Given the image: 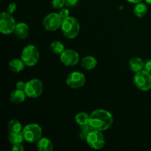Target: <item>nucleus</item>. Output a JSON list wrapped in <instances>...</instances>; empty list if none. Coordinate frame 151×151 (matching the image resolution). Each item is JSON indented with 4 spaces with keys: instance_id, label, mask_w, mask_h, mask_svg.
Masks as SVG:
<instances>
[{
    "instance_id": "obj_8",
    "label": "nucleus",
    "mask_w": 151,
    "mask_h": 151,
    "mask_svg": "<svg viewBox=\"0 0 151 151\" xmlns=\"http://www.w3.org/2000/svg\"><path fill=\"white\" fill-rule=\"evenodd\" d=\"M44 91V84L38 79H32L26 83L24 91L27 97L37 98L42 94Z\"/></svg>"
},
{
    "instance_id": "obj_30",
    "label": "nucleus",
    "mask_w": 151,
    "mask_h": 151,
    "mask_svg": "<svg viewBox=\"0 0 151 151\" xmlns=\"http://www.w3.org/2000/svg\"><path fill=\"white\" fill-rule=\"evenodd\" d=\"M144 69L147 71V72L151 73V59H149V60H146V62L145 63Z\"/></svg>"
},
{
    "instance_id": "obj_18",
    "label": "nucleus",
    "mask_w": 151,
    "mask_h": 151,
    "mask_svg": "<svg viewBox=\"0 0 151 151\" xmlns=\"http://www.w3.org/2000/svg\"><path fill=\"white\" fill-rule=\"evenodd\" d=\"M8 140L13 145L22 143V142L24 140L23 132H9Z\"/></svg>"
},
{
    "instance_id": "obj_13",
    "label": "nucleus",
    "mask_w": 151,
    "mask_h": 151,
    "mask_svg": "<svg viewBox=\"0 0 151 151\" xmlns=\"http://www.w3.org/2000/svg\"><path fill=\"white\" fill-rule=\"evenodd\" d=\"M36 147L40 151H52L54 149V145L50 139L41 137L37 141Z\"/></svg>"
},
{
    "instance_id": "obj_11",
    "label": "nucleus",
    "mask_w": 151,
    "mask_h": 151,
    "mask_svg": "<svg viewBox=\"0 0 151 151\" xmlns=\"http://www.w3.org/2000/svg\"><path fill=\"white\" fill-rule=\"evenodd\" d=\"M60 60L63 65L67 66H73L78 64L80 60L79 54L73 50H65L60 55Z\"/></svg>"
},
{
    "instance_id": "obj_17",
    "label": "nucleus",
    "mask_w": 151,
    "mask_h": 151,
    "mask_svg": "<svg viewBox=\"0 0 151 151\" xmlns=\"http://www.w3.org/2000/svg\"><path fill=\"white\" fill-rule=\"evenodd\" d=\"M97 64V59L91 55L85 56L81 60V66L86 70H92Z\"/></svg>"
},
{
    "instance_id": "obj_1",
    "label": "nucleus",
    "mask_w": 151,
    "mask_h": 151,
    "mask_svg": "<svg viewBox=\"0 0 151 151\" xmlns=\"http://www.w3.org/2000/svg\"><path fill=\"white\" fill-rule=\"evenodd\" d=\"M113 122L114 117L111 114L104 109H97L89 115L88 123L97 131H103L109 129Z\"/></svg>"
},
{
    "instance_id": "obj_19",
    "label": "nucleus",
    "mask_w": 151,
    "mask_h": 151,
    "mask_svg": "<svg viewBox=\"0 0 151 151\" xmlns=\"http://www.w3.org/2000/svg\"><path fill=\"white\" fill-rule=\"evenodd\" d=\"M147 13V7L145 4L141 2H139L136 4L135 7L134 8V14L137 17L142 18L146 15Z\"/></svg>"
},
{
    "instance_id": "obj_23",
    "label": "nucleus",
    "mask_w": 151,
    "mask_h": 151,
    "mask_svg": "<svg viewBox=\"0 0 151 151\" xmlns=\"http://www.w3.org/2000/svg\"><path fill=\"white\" fill-rule=\"evenodd\" d=\"M92 130H94V128L91 127V125L89 123L86 124V125H81V128H80L79 131V137L81 140H83L86 141V137H88V134L91 132Z\"/></svg>"
},
{
    "instance_id": "obj_3",
    "label": "nucleus",
    "mask_w": 151,
    "mask_h": 151,
    "mask_svg": "<svg viewBox=\"0 0 151 151\" xmlns=\"http://www.w3.org/2000/svg\"><path fill=\"white\" fill-rule=\"evenodd\" d=\"M39 51L32 44H29L23 49L21 54V58L25 65L27 66H33L39 60Z\"/></svg>"
},
{
    "instance_id": "obj_5",
    "label": "nucleus",
    "mask_w": 151,
    "mask_h": 151,
    "mask_svg": "<svg viewBox=\"0 0 151 151\" xmlns=\"http://www.w3.org/2000/svg\"><path fill=\"white\" fill-rule=\"evenodd\" d=\"M24 140L27 142H37L42 136V128L38 124L32 123L27 125L22 131Z\"/></svg>"
},
{
    "instance_id": "obj_24",
    "label": "nucleus",
    "mask_w": 151,
    "mask_h": 151,
    "mask_svg": "<svg viewBox=\"0 0 151 151\" xmlns=\"http://www.w3.org/2000/svg\"><path fill=\"white\" fill-rule=\"evenodd\" d=\"M52 5L55 9L60 10L65 5V0H52Z\"/></svg>"
},
{
    "instance_id": "obj_20",
    "label": "nucleus",
    "mask_w": 151,
    "mask_h": 151,
    "mask_svg": "<svg viewBox=\"0 0 151 151\" xmlns=\"http://www.w3.org/2000/svg\"><path fill=\"white\" fill-rule=\"evenodd\" d=\"M50 49L52 52L56 55H61L65 50L64 45L63 43L59 41H54L50 44Z\"/></svg>"
},
{
    "instance_id": "obj_6",
    "label": "nucleus",
    "mask_w": 151,
    "mask_h": 151,
    "mask_svg": "<svg viewBox=\"0 0 151 151\" xmlns=\"http://www.w3.org/2000/svg\"><path fill=\"white\" fill-rule=\"evenodd\" d=\"M16 26V21L13 16L7 12H1L0 15V32L4 35H10L14 32Z\"/></svg>"
},
{
    "instance_id": "obj_7",
    "label": "nucleus",
    "mask_w": 151,
    "mask_h": 151,
    "mask_svg": "<svg viewBox=\"0 0 151 151\" xmlns=\"http://www.w3.org/2000/svg\"><path fill=\"white\" fill-rule=\"evenodd\" d=\"M101 132L102 131L94 129L88 134L86 142L91 148L94 150H100L104 147L106 140H105L104 135Z\"/></svg>"
},
{
    "instance_id": "obj_21",
    "label": "nucleus",
    "mask_w": 151,
    "mask_h": 151,
    "mask_svg": "<svg viewBox=\"0 0 151 151\" xmlns=\"http://www.w3.org/2000/svg\"><path fill=\"white\" fill-rule=\"evenodd\" d=\"M75 122L77 124L81 126V125H86L88 124V121H89V115L88 114L85 113V112H80V113L77 114L75 116Z\"/></svg>"
},
{
    "instance_id": "obj_2",
    "label": "nucleus",
    "mask_w": 151,
    "mask_h": 151,
    "mask_svg": "<svg viewBox=\"0 0 151 151\" xmlns=\"http://www.w3.org/2000/svg\"><path fill=\"white\" fill-rule=\"evenodd\" d=\"M61 30L63 35L69 39L76 38L80 32V24L78 21L72 16L63 19Z\"/></svg>"
},
{
    "instance_id": "obj_22",
    "label": "nucleus",
    "mask_w": 151,
    "mask_h": 151,
    "mask_svg": "<svg viewBox=\"0 0 151 151\" xmlns=\"http://www.w3.org/2000/svg\"><path fill=\"white\" fill-rule=\"evenodd\" d=\"M7 128H8L9 132H21L23 131L22 124L19 120H16V119L10 120L7 125Z\"/></svg>"
},
{
    "instance_id": "obj_27",
    "label": "nucleus",
    "mask_w": 151,
    "mask_h": 151,
    "mask_svg": "<svg viewBox=\"0 0 151 151\" xmlns=\"http://www.w3.org/2000/svg\"><path fill=\"white\" fill-rule=\"evenodd\" d=\"M16 10V4L15 2H12L9 4V6L7 8V13H10V14H13Z\"/></svg>"
},
{
    "instance_id": "obj_16",
    "label": "nucleus",
    "mask_w": 151,
    "mask_h": 151,
    "mask_svg": "<svg viewBox=\"0 0 151 151\" xmlns=\"http://www.w3.org/2000/svg\"><path fill=\"white\" fill-rule=\"evenodd\" d=\"M25 66L26 65L24 63L23 60H22V58L13 59V60H11L9 62L8 64L10 70L15 72V73H19V72H21L22 71H23L24 69Z\"/></svg>"
},
{
    "instance_id": "obj_29",
    "label": "nucleus",
    "mask_w": 151,
    "mask_h": 151,
    "mask_svg": "<svg viewBox=\"0 0 151 151\" xmlns=\"http://www.w3.org/2000/svg\"><path fill=\"white\" fill-rule=\"evenodd\" d=\"M16 88L20 90H24V91L25 86H26V83H24V81H18L16 83Z\"/></svg>"
},
{
    "instance_id": "obj_15",
    "label": "nucleus",
    "mask_w": 151,
    "mask_h": 151,
    "mask_svg": "<svg viewBox=\"0 0 151 151\" xmlns=\"http://www.w3.org/2000/svg\"><path fill=\"white\" fill-rule=\"evenodd\" d=\"M26 94L24 90H20L16 88L10 94V100L14 104H20L22 102L24 101Z\"/></svg>"
},
{
    "instance_id": "obj_26",
    "label": "nucleus",
    "mask_w": 151,
    "mask_h": 151,
    "mask_svg": "<svg viewBox=\"0 0 151 151\" xmlns=\"http://www.w3.org/2000/svg\"><path fill=\"white\" fill-rule=\"evenodd\" d=\"M79 0H65V5L68 7H73L78 4Z\"/></svg>"
},
{
    "instance_id": "obj_14",
    "label": "nucleus",
    "mask_w": 151,
    "mask_h": 151,
    "mask_svg": "<svg viewBox=\"0 0 151 151\" xmlns=\"http://www.w3.org/2000/svg\"><path fill=\"white\" fill-rule=\"evenodd\" d=\"M145 63L140 58L134 57L129 60V68L132 72H137L144 69Z\"/></svg>"
},
{
    "instance_id": "obj_9",
    "label": "nucleus",
    "mask_w": 151,
    "mask_h": 151,
    "mask_svg": "<svg viewBox=\"0 0 151 151\" xmlns=\"http://www.w3.org/2000/svg\"><path fill=\"white\" fill-rule=\"evenodd\" d=\"M63 19L59 13H52L45 16L43 21V25L47 30L55 31L61 27Z\"/></svg>"
},
{
    "instance_id": "obj_4",
    "label": "nucleus",
    "mask_w": 151,
    "mask_h": 151,
    "mask_svg": "<svg viewBox=\"0 0 151 151\" xmlns=\"http://www.w3.org/2000/svg\"><path fill=\"white\" fill-rule=\"evenodd\" d=\"M134 83L141 91H149L151 89V73L145 69L137 72L134 77Z\"/></svg>"
},
{
    "instance_id": "obj_31",
    "label": "nucleus",
    "mask_w": 151,
    "mask_h": 151,
    "mask_svg": "<svg viewBox=\"0 0 151 151\" xmlns=\"http://www.w3.org/2000/svg\"><path fill=\"white\" fill-rule=\"evenodd\" d=\"M127 1L130 3H132V4H137L139 2H141L142 0H127Z\"/></svg>"
},
{
    "instance_id": "obj_28",
    "label": "nucleus",
    "mask_w": 151,
    "mask_h": 151,
    "mask_svg": "<svg viewBox=\"0 0 151 151\" xmlns=\"http://www.w3.org/2000/svg\"><path fill=\"white\" fill-rule=\"evenodd\" d=\"M24 150V147L22 145V143L13 145V146L11 148V150L13 151H23Z\"/></svg>"
},
{
    "instance_id": "obj_25",
    "label": "nucleus",
    "mask_w": 151,
    "mask_h": 151,
    "mask_svg": "<svg viewBox=\"0 0 151 151\" xmlns=\"http://www.w3.org/2000/svg\"><path fill=\"white\" fill-rule=\"evenodd\" d=\"M59 14L61 16V18L63 19H66V18L69 17V10L66 8H62L60 9V10L59 11Z\"/></svg>"
},
{
    "instance_id": "obj_12",
    "label": "nucleus",
    "mask_w": 151,
    "mask_h": 151,
    "mask_svg": "<svg viewBox=\"0 0 151 151\" xmlns=\"http://www.w3.org/2000/svg\"><path fill=\"white\" fill-rule=\"evenodd\" d=\"M29 27L24 22H19L16 24V26L14 29V33L16 37L19 39H25L29 35Z\"/></svg>"
},
{
    "instance_id": "obj_32",
    "label": "nucleus",
    "mask_w": 151,
    "mask_h": 151,
    "mask_svg": "<svg viewBox=\"0 0 151 151\" xmlns=\"http://www.w3.org/2000/svg\"><path fill=\"white\" fill-rule=\"evenodd\" d=\"M145 1L147 3V4H151V0H145Z\"/></svg>"
},
{
    "instance_id": "obj_10",
    "label": "nucleus",
    "mask_w": 151,
    "mask_h": 151,
    "mask_svg": "<svg viewBox=\"0 0 151 151\" xmlns=\"http://www.w3.org/2000/svg\"><path fill=\"white\" fill-rule=\"evenodd\" d=\"M86 83V77L80 72H73L66 78V84L71 88L77 89L83 86Z\"/></svg>"
}]
</instances>
